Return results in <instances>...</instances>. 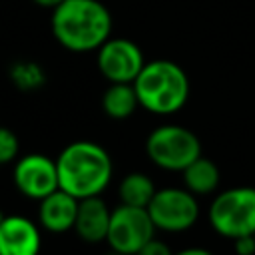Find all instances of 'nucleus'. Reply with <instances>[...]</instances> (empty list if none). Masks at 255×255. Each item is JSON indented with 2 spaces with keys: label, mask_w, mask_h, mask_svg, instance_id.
Listing matches in <instances>:
<instances>
[{
  "label": "nucleus",
  "mask_w": 255,
  "mask_h": 255,
  "mask_svg": "<svg viewBox=\"0 0 255 255\" xmlns=\"http://www.w3.org/2000/svg\"><path fill=\"white\" fill-rule=\"evenodd\" d=\"M253 235H255V233H253Z\"/></svg>",
  "instance_id": "nucleus-24"
},
{
  "label": "nucleus",
  "mask_w": 255,
  "mask_h": 255,
  "mask_svg": "<svg viewBox=\"0 0 255 255\" xmlns=\"http://www.w3.org/2000/svg\"><path fill=\"white\" fill-rule=\"evenodd\" d=\"M143 66L139 46L128 38H108L98 48V68L110 84H133Z\"/></svg>",
  "instance_id": "nucleus-8"
},
{
  "label": "nucleus",
  "mask_w": 255,
  "mask_h": 255,
  "mask_svg": "<svg viewBox=\"0 0 255 255\" xmlns=\"http://www.w3.org/2000/svg\"><path fill=\"white\" fill-rule=\"evenodd\" d=\"M52 34L70 52H92L112 38V14L100 0H64L52 10Z\"/></svg>",
  "instance_id": "nucleus-1"
},
{
  "label": "nucleus",
  "mask_w": 255,
  "mask_h": 255,
  "mask_svg": "<svg viewBox=\"0 0 255 255\" xmlns=\"http://www.w3.org/2000/svg\"><path fill=\"white\" fill-rule=\"evenodd\" d=\"M133 88L139 106L157 116H169L181 110L189 98V80L181 66L169 60L145 62Z\"/></svg>",
  "instance_id": "nucleus-3"
},
{
  "label": "nucleus",
  "mask_w": 255,
  "mask_h": 255,
  "mask_svg": "<svg viewBox=\"0 0 255 255\" xmlns=\"http://www.w3.org/2000/svg\"><path fill=\"white\" fill-rule=\"evenodd\" d=\"M12 84L22 92H34L46 84V74L36 62H16L10 68Z\"/></svg>",
  "instance_id": "nucleus-16"
},
{
  "label": "nucleus",
  "mask_w": 255,
  "mask_h": 255,
  "mask_svg": "<svg viewBox=\"0 0 255 255\" xmlns=\"http://www.w3.org/2000/svg\"><path fill=\"white\" fill-rule=\"evenodd\" d=\"M80 199L64 189H56L48 197L40 199L38 207V221L44 229L52 233H64L74 229L78 217Z\"/></svg>",
  "instance_id": "nucleus-11"
},
{
  "label": "nucleus",
  "mask_w": 255,
  "mask_h": 255,
  "mask_svg": "<svg viewBox=\"0 0 255 255\" xmlns=\"http://www.w3.org/2000/svg\"><path fill=\"white\" fill-rule=\"evenodd\" d=\"M18 149H20V143H18L16 133L12 129L0 126V163L14 161L18 155Z\"/></svg>",
  "instance_id": "nucleus-17"
},
{
  "label": "nucleus",
  "mask_w": 255,
  "mask_h": 255,
  "mask_svg": "<svg viewBox=\"0 0 255 255\" xmlns=\"http://www.w3.org/2000/svg\"><path fill=\"white\" fill-rule=\"evenodd\" d=\"M135 255H173V253H171V249H169L163 241H159V239H149Z\"/></svg>",
  "instance_id": "nucleus-18"
},
{
  "label": "nucleus",
  "mask_w": 255,
  "mask_h": 255,
  "mask_svg": "<svg viewBox=\"0 0 255 255\" xmlns=\"http://www.w3.org/2000/svg\"><path fill=\"white\" fill-rule=\"evenodd\" d=\"M155 185L151 181L149 175L141 173V171H131L128 173L118 187V195L120 201L126 205H135V207H147L149 201L155 195Z\"/></svg>",
  "instance_id": "nucleus-15"
},
{
  "label": "nucleus",
  "mask_w": 255,
  "mask_h": 255,
  "mask_svg": "<svg viewBox=\"0 0 255 255\" xmlns=\"http://www.w3.org/2000/svg\"><path fill=\"white\" fill-rule=\"evenodd\" d=\"M139 106L137 94L133 84H110V88L102 96V108L104 114L112 120H126L129 118L135 108Z\"/></svg>",
  "instance_id": "nucleus-13"
},
{
  "label": "nucleus",
  "mask_w": 255,
  "mask_h": 255,
  "mask_svg": "<svg viewBox=\"0 0 255 255\" xmlns=\"http://www.w3.org/2000/svg\"><path fill=\"white\" fill-rule=\"evenodd\" d=\"M40 231L24 215H4L0 221V255H38Z\"/></svg>",
  "instance_id": "nucleus-10"
},
{
  "label": "nucleus",
  "mask_w": 255,
  "mask_h": 255,
  "mask_svg": "<svg viewBox=\"0 0 255 255\" xmlns=\"http://www.w3.org/2000/svg\"><path fill=\"white\" fill-rule=\"evenodd\" d=\"M38 6H42V8H50V10H54L58 4H62L64 0H34Z\"/></svg>",
  "instance_id": "nucleus-21"
},
{
  "label": "nucleus",
  "mask_w": 255,
  "mask_h": 255,
  "mask_svg": "<svg viewBox=\"0 0 255 255\" xmlns=\"http://www.w3.org/2000/svg\"><path fill=\"white\" fill-rule=\"evenodd\" d=\"M211 227L229 239L255 233V187H231L209 205Z\"/></svg>",
  "instance_id": "nucleus-5"
},
{
  "label": "nucleus",
  "mask_w": 255,
  "mask_h": 255,
  "mask_svg": "<svg viewBox=\"0 0 255 255\" xmlns=\"http://www.w3.org/2000/svg\"><path fill=\"white\" fill-rule=\"evenodd\" d=\"M56 165L60 189L78 199L102 195L114 173V163L108 149L88 139L68 143L56 157Z\"/></svg>",
  "instance_id": "nucleus-2"
},
{
  "label": "nucleus",
  "mask_w": 255,
  "mask_h": 255,
  "mask_svg": "<svg viewBox=\"0 0 255 255\" xmlns=\"http://www.w3.org/2000/svg\"><path fill=\"white\" fill-rule=\"evenodd\" d=\"M110 219H112V209L108 207V203L100 195L86 197V199H80L74 229L82 241L102 243L108 237Z\"/></svg>",
  "instance_id": "nucleus-12"
},
{
  "label": "nucleus",
  "mask_w": 255,
  "mask_h": 255,
  "mask_svg": "<svg viewBox=\"0 0 255 255\" xmlns=\"http://www.w3.org/2000/svg\"><path fill=\"white\" fill-rule=\"evenodd\" d=\"M108 255H128V253H122V251H116V249H110Z\"/></svg>",
  "instance_id": "nucleus-22"
},
{
  "label": "nucleus",
  "mask_w": 255,
  "mask_h": 255,
  "mask_svg": "<svg viewBox=\"0 0 255 255\" xmlns=\"http://www.w3.org/2000/svg\"><path fill=\"white\" fill-rule=\"evenodd\" d=\"M145 151L157 167L167 171H183L201 155V141L191 129L167 124L155 128L147 135Z\"/></svg>",
  "instance_id": "nucleus-4"
},
{
  "label": "nucleus",
  "mask_w": 255,
  "mask_h": 255,
  "mask_svg": "<svg viewBox=\"0 0 255 255\" xmlns=\"http://www.w3.org/2000/svg\"><path fill=\"white\" fill-rule=\"evenodd\" d=\"M173 255H213V253L203 249V247H187V249H181V251H177Z\"/></svg>",
  "instance_id": "nucleus-20"
},
{
  "label": "nucleus",
  "mask_w": 255,
  "mask_h": 255,
  "mask_svg": "<svg viewBox=\"0 0 255 255\" xmlns=\"http://www.w3.org/2000/svg\"><path fill=\"white\" fill-rule=\"evenodd\" d=\"M14 185L18 191L30 199H44L56 189H60L56 159L44 153L22 155L14 165Z\"/></svg>",
  "instance_id": "nucleus-9"
},
{
  "label": "nucleus",
  "mask_w": 255,
  "mask_h": 255,
  "mask_svg": "<svg viewBox=\"0 0 255 255\" xmlns=\"http://www.w3.org/2000/svg\"><path fill=\"white\" fill-rule=\"evenodd\" d=\"M147 211L157 229L179 233L195 225L199 217V205L195 193L187 187H163L157 189L147 205Z\"/></svg>",
  "instance_id": "nucleus-7"
},
{
  "label": "nucleus",
  "mask_w": 255,
  "mask_h": 255,
  "mask_svg": "<svg viewBox=\"0 0 255 255\" xmlns=\"http://www.w3.org/2000/svg\"><path fill=\"white\" fill-rule=\"evenodd\" d=\"M181 173H183L185 187L195 195H207L215 191L219 185V167L203 155L191 161Z\"/></svg>",
  "instance_id": "nucleus-14"
},
{
  "label": "nucleus",
  "mask_w": 255,
  "mask_h": 255,
  "mask_svg": "<svg viewBox=\"0 0 255 255\" xmlns=\"http://www.w3.org/2000/svg\"><path fill=\"white\" fill-rule=\"evenodd\" d=\"M233 241L237 255H255V235H243Z\"/></svg>",
  "instance_id": "nucleus-19"
},
{
  "label": "nucleus",
  "mask_w": 255,
  "mask_h": 255,
  "mask_svg": "<svg viewBox=\"0 0 255 255\" xmlns=\"http://www.w3.org/2000/svg\"><path fill=\"white\" fill-rule=\"evenodd\" d=\"M155 223L147 211V207H135L120 203L112 209L110 229H108V245L110 249L135 255L149 239H153Z\"/></svg>",
  "instance_id": "nucleus-6"
},
{
  "label": "nucleus",
  "mask_w": 255,
  "mask_h": 255,
  "mask_svg": "<svg viewBox=\"0 0 255 255\" xmlns=\"http://www.w3.org/2000/svg\"><path fill=\"white\" fill-rule=\"evenodd\" d=\"M2 219H4V213H2V211H0V221H2Z\"/></svg>",
  "instance_id": "nucleus-23"
}]
</instances>
